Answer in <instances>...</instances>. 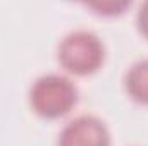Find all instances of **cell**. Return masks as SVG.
Masks as SVG:
<instances>
[{
	"label": "cell",
	"mask_w": 148,
	"mask_h": 146,
	"mask_svg": "<svg viewBox=\"0 0 148 146\" xmlns=\"http://www.w3.org/2000/svg\"><path fill=\"white\" fill-rule=\"evenodd\" d=\"M76 102L77 88L62 74H45L38 77L29 89L31 108L45 119H59L69 113Z\"/></svg>",
	"instance_id": "1"
},
{
	"label": "cell",
	"mask_w": 148,
	"mask_h": 146,
	"mask_svg": "<svg viewBox=\"0 0 148 146\" xmlns=\"http://www.w3.org/2000/svg\"><path fill=\"white\" fill-rule=\"evenodd\" d=\"M136 21H138V28H140L141 35L148 38V0L140 5V9H138V19Z\"/></svg>",
	"instance_id": "6"
},
{
	"label": "cell",
	"mask_w": 148,
	"mask_h": 146,
	"mask_svg": "<svg viewBox=\"0 0 148 146\" xmlns=\"http://www.w3.org/2000/svg\"><path fill=\"white\" fill-rule=\"evenodd\" d=\"M124 86L134 102L148 105V59L138 60L129 67L124 77Z\"/></svg>",
	"instance_id": "4"
},
{
	"label": "cell",
	"mask_w": 148,
	"mask_h": 146,
	"mask_svg": "<svg viewBox=\"0 0 148 146\" xmlns=\"http://www.w3.org/2000/svg\"><path fill=\"white\" fill-rule=\"evenodd\" d=\"M105 50L102 40L91 31L76 29L62 38L59 45V62L71 74L88 76L100 69Z\"/></svg>",
	"instance_id": "2"
},
{
	"label": "cell",
	"mask_w": 148,
	"mask_h": 146,
	"mask_svg": "<svg viewBox=\"0 0 148 146\" xmlns=\"http://www.w3.org/2000/svg\"><path fill=\"white\" fill-rule=\"evenodd\" d=\"M127 5H129L127 2H98V3H90L88 7H91L98 12H107V16H112V14H117L122 9H126Z\"/></svg>",
	"instance_id": "5"
},
{
	"label": "cell",
	"mask_w": 148,
	"mask_h": 146,
	"mask_svg": "<svg viewBox=\"0 0 148 146\" xmlns=\"http://www.w3.org/2000/svg\"><path fill=\"white\" fill-rule=\"evenodd\" d=\"M57 146H110V134L98 117L79 115L62 127Z\"/></svg>",
	"instance_id": "3"
}]
</instances>
